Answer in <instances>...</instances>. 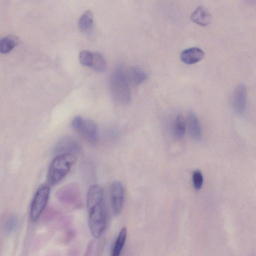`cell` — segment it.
<instances>
[{
	"instance_id": "cell-21",
	"label": "cell",
	"mask_w": 256,
	"mask_h": 256,
	"mask_svg": "<svg viewBox=\"0 0 256 256\" xmlns=\"http://www.w3.org/2000/svg\"><path fill=\"white\" fill-rule=\"evenodd\" d=\"M18 218L16 215H10L4 222V228L6 231H12L14 230L18 224Z\"/></svg>"
},
{
	"instance_id": "cell-20",
	"label": "cell",
	"mask_w": 256,
	"mask_h": 256,
	"mask_svg": "<svg viewBox=\"0 0 256 256\" xmlns=\"http://www.w3.org/2000/svg\"><path fill=\"white\" fill-rule=\"evenodd\" d=\"M192 182L196 190L201 188L204 182L203 176L199 170L195 171L192 174Z\"/></svg>"
},
{
	"instance_id": "cell-12",
	"label": "cell",
	"mask_w": 256,
	"mask_h": 256,
	"mask_svg": "<svg viewBox=\"0 0 256 256\" xmlns=\"http://www.w3.org/2000/svg\"><path fill=\"white\" fill-rule=\"evenodd\" d=\"M78 190L74 186H67L60 190L58 195L64 202L73 204L77 200Z\"/></svg>"
},
{
	"instance_id": "cell-18",
	"label": "cell",
	"mask_w": 256,
	"mask_h": 256,
	"mask_svg": "<svg viewBox=\"0 0 256 256\" xmlns=\"http://www.w3.org/2000/svg\"><path fill=\"white\" fill-rule=\"evenodd\" d=\"M130 77L137 84L142 83L147 78L146 74L142 69L134 68L132 69Z\"/></svg>"
},
{
	"instance_id": "cell-3",
	"label": "cell",
	"mask_w": 256,
	"mask_h": 256,
	"mask_svg": "<svg viewBox=\"0 0 256 256\" xmlns=\"http://www.w3.org/2000/svg\"><path fill=\"white\" fill-rule=\"evenodd\" d=\"M76 157L71 154L56 155L48 170L47 180L51 185H54L62 180L70 172L76 162Z\"/></svg>"
},
{
	"instance_id": "cell-13",
	"label": "cell",
	"mask_w": 256,
	"mask_h": 256,
	"mask_svg": "<svg viewBox=\"0 0 256 256\" xmlns=\"http://www.w3.org/2000/svg\"><path fill=\"white\" fill-rule=\"evenodd\" d=\"M94 17L90 10L85 11L79 18L78 26L80 30L84 33L90 32L93 28Z\"/></svg>"
},
{
	"instance_id": "cell-10",
	"label": "cell",
	"mask_w": 256,
	"mask_h": 256,
	"mask_svg": "<svg viewBox=\"0 0 256 256\" xmlns=\"http://www.w3.org/2000/svg\"><path fill=\"white\" fill-rule=\"evenodd\" d=\"M191 20L198 25L206 26L211 22L212 16L206 8L200 6L194 11L191 16Z\"/></svg>"
},
{
	"instance_id": "cell-2",
	"label": "cell",
	"mask_w": 256,
	"mask_h": 256,
	"mask_svg": "<svg viewBox=\"0 0 256 256\" xmlns=\"http://www.w3.org/2000/svg\"><path fill=\"white\" fill-rule=\"evenodd\" d=\"M129 76L124 67L118 66L112 72L110 78L112 96L117 103L128 104L131 99Z\"/></svg>"
},
{
	"instance_id": "cell-6",
	"label": "cell",
	"mask_w": 256,
	"mask_h": 256,
	"mask_svg": "<svg viewBox=\"0 0 256 256\" xmlns=\"http://www.w3.org/2000/svg\"><path fill=\"white\" fill-rule=\"evenodd\" d=\"M124 190L118 181L113 182L110 186V196L112 212L114 216L122 212L124 200Z\"/></svg>"
},
{
	"instance_id": "cell-17",
	"label": "cell",
	"mask_w": 256,
	"mask_h": 256,
	"mask_svg": "<svg viewBox=\"0 0 256 256\" xmlns=\"http://www.w3.org/2000/svg\"><path fill=\"white\" fill-rule=\"evenodd\" d=\"M91 68L98 72H103L106 68V62L104 55L99 52H94Z\"/></svg>"
},
{
	"instance_id": "cell-5",
	"label": "cell",
	"mask_w": 256,
	"mask_h": 256,
	"mask_svg": "<svg viewBox=\"0 0 256 256\" xmlns=\"http://www.w3.org/2000/svg\"><path fill=\"white\" fill-rule=\"evenodd\" d=\"M72 128L80 136L90 142H96L98 132L96 124L92 120L80 116H75L72 122Z\"/></svg>"
},
{
	"instance_id": "cell-14",
	"label": "cell",
	"mask_w": 256,
	"mask_h": 256,
	"mask_svg": "<svg viewBox=\"0 0 256 256\" xmlns=\"http://www.w3.org/2000/svg\"><path fill=\"white\" fill-rule=\"evenodd\" d=\"M18 42V38L14 35H9L0 40V52L6 54L10 52Z\"/></svg>"
},
{
	"instance_id": "cell-16",
	"label": "cell",
	"mask_w": 256,
	"mask_h": 256,
	"mask_svg": "<svg viewBox=\"0 0 256 256\" xmlns=\"http://www.w3.org/2000/svg\"><path fill=\"white\" fill-rule=\"evenodd\" d=\"M186 121L183 116L178 114L176 118L174 124V134L177 138H181L184 135Z\"/></svg>"
},
{
	"instance_id": "cell-4",
	"label": "cell",
	"mask_w": 256,
	"mask_h": 256,
	"mask_svg": "<svg viewBox=\"0 0 256 256\" xmlns=\"http://www.w3.org/2000/svg\"><path fill=\"white\" fill-rule=\"evenodd\" d=\"M50 194V188L43 184L38 188L32 198L30 216L31 220L36 222L39 219L48 204Z\"/></svg>"
},
{
	"instance_id": "cell-8",
	"label": "cell",
	"mask_w": 256,
	"mask_h": 256,
	"mask_svg": "<svg viewBox=\"0 0 256 256\" xmlns=\"http://www.w3.org/2000/svg\"><path fill=\"white\" fill-rule=\"evenodd\" d=\"M232 101L234 111L238 114H242L244 112L247 101L246 90L243 84H239L235 88Z\"/></svg>"
},
{
	"instance_id": "cell-11",
	"label": "cell",
	"mask_w": 256,
	"mask_h": 256,
	"mask_svg": "<svg viewBox=\"0 0 256 256\" xmlns=\"http://www.w3.org/2000/svg\"><path fill=\"white\" fill-rule=\"evenodd\" d=\"M186 122L191 137L195 140H200L202 136L201 129L198 118L194 112H188Z\"/></svg>"
},
{
	"instance_id": "cell-7",
	"label": "cell",
	"mask_w": 256,
	"mask_h": 256,
	"mask_svg": "<svg viewBox=\"0 0 256 256\" xmlns=\"http://www.w3.org/2000/svg\"><path fill=\"white\" fill-rule=\"evenodd\" d=\"M80 150V145L74 138L66 136L60 138L54 145L52 152L55 154H74Z\"/></svg>"
},
{
	"instance_id": "cell-1",
	"label": "cell",
	"mask_w": 256,
	"mask_h": 256,
	"mask_svg": "<svg viewBox=\"0 0 256 256\" xmlns=\"http://www.w3.org/2000/svg\"><path fill=\"white\" fill-rule=\"evenodd\" d=\"M86 206L88 227L92 236L100 238L106 224V212L102 188L98 184L92 185L88 192Z\"/></svg>"
},
{
	"instance_id": "cell-9",
	"label": "cell",
	"mask_w": 256,
	"mask_h": 256,
	"mask_svg": "<svg viewBox=\"0 0 256 256\" xmlns=\"http://www.w3.org/2000/svg\"><path fill=\"white\" fill-rule=\"evenodd\" d=\"M204 56L203 50L196 47L186 49L182 52L180 55L181 60L188 64H196L202 60Z\"/></svg>"
},
{
	"instance_id": "cell-19",
	"label": "cell",
	"mask_w": 256,
	"mask_h": 256,
	"mask_svg": "<svg viewBox=\"0 0 256 256\" xmlns=\"http://www.w3.org/2000/svg\"><path fill=\"white\" fill-rule=\"evenodd\" d=\"M94 57V52L82 50L79 54V60L83 66L91 68Z\"/></svg>"
},
{
	"instance_id": "cell-15",
	"label": "cell",
	"mask_w": 256,
	"mask_h": 256,
	"mask_svg": "<svg viewBox=\"0 0 256 256\" xmlns=\"http://www.w3.org/2000/svg\"><path fill=\"white\" fill-rule=\"evenodd\" d=\"M127 234L126 228H123L119 232L112 252V256H120Z\"/></svg>"
}]
</instances>
